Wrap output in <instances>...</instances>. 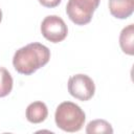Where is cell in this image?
<instances>
[{"instance_id": "6da1fadb", "label": "cell", "mask_w": 134, "mask_h": 134, "mask_svg": "<svg viewBox=\"0 0 134 134\" xmlns=\"http://www.w3.org/2000/svg\"><path fill=\"white\" fill-rule=\"evenodd\" d=\"M50 59V50L47 46L34 42L19 48L13 58V65L17 72L30 75L45 66Z\"/></svg>"}, {"instance_id": "7a4b0ae2", "label": "cell", "mask_w": 134, "mask_h": 134, "mask_svg": "<svg viewBox=\"0 0 134 134\" xmlns=\"http://www.w3.org/2000/svg\"><path fill=\"white\" fill-rule=\"evenodd\" d=\"M86 119L85 112L80 106L72 102L61 103L55 110L54 120L58 128L65 132H77L84 126Z\"/></svg>"}, {"instance_id": "3957f363", "label": "cell", "mask_w": 134, "mask_h": 134, "mask_svg": "<svg viewBox=\"0 0 134 134\" xmlns=\"http://www.w3.org/2000/svg\"><path fill=\"white\" fill-rule=\"evenodd\" d=\"M100 0H69L66 5L68 18L76 25L88 24Z\"/></svg>"}, {"instance_id": "277c9868", "label": "cell", "mask_w": 134, "mask_h": 134, "mask_svg": "<svg viewBox=\"0 0 134 134\" xmlns=\"http://www.w3.org/2000/svg\"><path fill=\"white\" fill-rule=\"evenodd\" d=\"M67 86L70 95L83 102L92 98L95 92V85L93 80L87 74H83V73H79L70 76Z\"/></svg>"}, {"instance_id": "5b68a950", "label": "cell", "mask_w": 134, "mask_h": 134, "mask_svg": "<svg viewBox=\"0 0 134 134\" xmlns=\"http://www.w3.org/2000/svg\"><path fill=\"white\" fill-rule=\"evenodd\" d=\"M42 36L52 43L62 42L68 35V28L64 20L55 15L47 16L41 23Z\"/></svg>"}, {"instance_id": "8992f818", "label": "cell", "mask_w": 134, "mask_h": 134, "mask_svg": "<svg viewBox=\"0 0 134 134\" xmlns=\"http://www.w3.org/2000/svg\"><path fill=\"white\" fill-rule=\"evenodd\" d=\"M109 10L117 19H127L133 14L134 0H109Z\"/></svg>"}, {"instance_id": "52a82bcc", "label": "cell", "mask_w": 134, "mask_h": 134, "mask_svg": "<svg viewBox=\"0 0 134 134\" xmlns=\"http://www.w3.org/2000/svg\"><path fill=\"white\" fill-rule=\"evenodd\" d=\"M26 118L31 124H40L48 116L47 106L43 102H34L29 104L25 112Z\"/></svg>"}, {"instance_id": "ba28073f", "label": "cell", "mask_w": 134, "mask_h": 134, "mask_svg": "<svg viewBox=\"0 0 134 134\" xmlns=\"http://www.w3.org/2000/svg\"><path fill=\"white\" fill-rule=\"evenodd\" d=\"M119 45L121 50L129 55L134 53V24H129L119 35Z\"/></svg>"}, {"instance_id": "9c48e42d", "label": "cell", "mask_w": 134, "mask_h": 134, "mask_svg": "<svg viewBox=\"0 0 134 134\" xmlns=\"http://www.w3.org/2000/svg\"><path fill=\"white\" fill-rule=\"evenodd\" d=\"M87 134L93 133H113L112 126L105 119H94L91 120L86 127Z\"/></svg>"}, {"instance_id": "30bf717a", "label": "cell", "mask_w": 134, "mask_h": 134, "mask_svg": "<svg viewBox=\"0 0 134 134\" xmlns=\"http://www.w3.org/2000/svg\"><path fill=\"white\" fill-rule=\"evenodd\" d=\"M13 77L10 73L3 67H0V97L8 95L13 89Z\"/></svg>"}, {"instance_id": "8fae6325", "label": "cell", "mask_w": 134, "mask_h": 134, "mask_svg": "<svg viewBox=\"0 0 134 134\" xmlns=\"http://www.w3.org/2000/svg\"><path fill=\"white\" fill-rule=\"evenodd\" d=\"M40 2V4H42L43 6L45 7H48V8H53L55 6H58L62 0H38Z\"/></svg>"}, {"instance_id": "7c38bea8", "label": "cell", "mask_w": 134, "mask_h": 134, "mask_svg": "<svg viewBox=\"0 0 134 134\" xmlns=\"http://www.w3.org/2000/svg\"><path fill=\"white\" fill-rule=\"evenodd\" d=\"M1 20H2V10L0 8V22H1Z\"/></svg>"}]
</instances>
